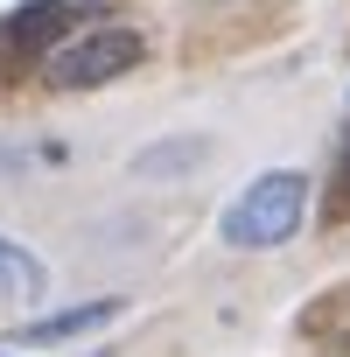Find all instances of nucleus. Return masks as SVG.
Segmentation results:
<instances>
[{
  "label": "nucleus",
  "mask_w": 350,
  "mask_h": 357,
  "mask_svg": "<svg viewBox=\"0 0 350 357\" xmlns=\"http://www.w3.org/2000/svg\"><path fill=\"white\" fill-rule=\"evenodd\" d=\"M301 218H308V175L266 168L259 183H245V190L225 204L218 238H225L231 252H266V245H287V238L301 231Z\"/></svg>",
  "instance_id": "f257e3e1"
},
{
  "label": "nucleus",
  "mask_w": 350,
  "mask_h": 357,
  "mask_svg": "<svg viewBox=\"0 0 350 357\" xmlns=\"http://www.w3.org/2000/svg\"><path fill=\"white\" fill-rule=\"evenodd\" d=\"M140 56H147V43H140L133 29H112V22H105V29H77V36L56 43L50 84H63V91H98V84L126 77Z\"/></svg>",
  "instance_id": "f03ea898"
},
{
  "label": "nucleus",
  "mask_w": 350,
  "mask_h": 357,
  "mask_svg": "<svg viewBox=\"0 0 350 357\" xmlns=\"http://www.w3.org/2000/svg\"><path fill=\"white\" fill-rule=\"evenodd\" d=\"M91 15H98V0H29V8H15L8 22H0V56H8V63L22 56V63H29L43 43L70 36V29L91 22Z\"/></svg>",
  "instance_id": "7ed1b4c3"
},
{
  "label": "nucleus",
  "mask_w": 350,
  "mask_h": 357,
  "mask_svg": "<svg viewBox=\"0 0 350 357\" xmlns=\"http://www.w3.org/2000/svg\"><path fill=\"white\" fill-rule=\"evenodd\" d=\"M294 336H301L308 350H322V357H350V280L322 287V294L294 315Z\"/></svg>",
  "instance_id": "20e7f679"
},
{
  "label": "nucleus",
  "mask_w": 350,
  "mask_h": 357,
  "mask_svg": "<svg viewBox=\"0 0 350 357\" xmlns=\"http://www.w3.org/2000/svg\"><path fill=\"white\" fill-rule=\"evenodd\" d=\"M43 287H50L43 259H36L22 238L0 231V301H43Z\"/></svg>",
  "instance_id": "39448f33"
},
{
  "label": "nucleus",
  "mask_w": 350,
  "mask_h": 357,
  "mask_svg": "<svg viewBox=\"0 0 350 357\" xmlns=\"http://www.w3.org/2000/svg\"><path fill=\"white\" fill-rule=\"evenodd\" d=\"M119 308H126V301H119V294H105V301H84V308L43 315V322H29V329H22V343H56V336H84V329H105Z\"/></svg>",
  "instance_id": "423d86ee"
},
{
  "label": "nucleus",
  "mask_w": 350,
  "mask_h": 357,
  "mask_svg": "<svg viewBox=\"0 0 350 357\" xmlns=\"http://www.w3.org/2000/svg\"><path fill=\"white\" fill-rule=\"evenodd\" d=\"M329 218H350V147L336 161V197H329Z\"/></svg>",
  "instance_id": "0eeeda50"
}]
</instances>
